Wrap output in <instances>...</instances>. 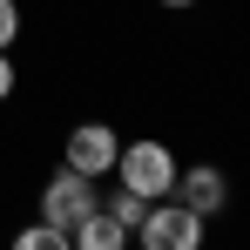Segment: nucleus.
<instances>
[{
    "mask_svg": "<svg viewBox=\"0 0 250 250\" xmlns=\"http://www.w3.org/2000/svg\"><path fill=\"white\" fill-rule=\"evenodd\" d=\"M176 149L169 142H156V135H135V142H122V156H115V183L122 189H135V196H149V203H163L169 189H176Z\"/></svg>",
    "mask_w": 250,
    "mask_h": 250,
    "instance_id": "obj_1",
    "label": "nucleus"
},
{
    "mask_svg": "<svg viewBox=\"0 0 250 250\" xmlns=\"http://www.w3.org/2000/svg\"><path fill=\"white\" fill-rule=\"evenodd\" d=\"M128 244L135 250H203V216L183 209L176 196H163V203H149V216L135 223Z\"/></svg>",
    "mask_w": 250,
    "mask_h": 250,
    "instance_id": "obj_2",
    "label": "nucleus"
},
{
    "mask_svg": "<svg viewBox=\"0 0 250 250\" xmlns=\"http://www.w3.org/2000/svg\"><path fill=\"white\" fill-rule=\"evenodd\" d=\"M115 156H122V135L108 122H75L68 128V142H61V163L88 176V183H102V176H115Z\"/></svg>",
    "mask_w": 250,
    "mask_h": 250,
    "instance_id": "obj_3",
    "label": "nucleus"
},
{
    "mask_svg": "<svg viewBox=\"0 0 250 250\" xmlns=\"http://www.w3.org/2000/svg\"><path fill=\"white\" fill-rule=\"evenodd\" d=\"M88 209H102V189L61 163V169H54V176L41 183V223H54V230H75Z\"/></svg>",
    "mask_w": 250,
    "mask_h": 250,
    "instance_id": "obj_4",
    "label": "nucleus"
},
{
    "mask_svg": "<svg viewBox=\"0 0 250 250\" xmlns=\"http://www.w3.org/2000/svg\"><path fill=\"white\" fill-rule=\"evenodd\" d=\"M169 196H176L183 209H196V216L209 223L216 209L230 203V176H223L216 163H183V169H176V189H169Z\"/></svg>",
    "mask_w": 250,
    "mask_h": 250,
    "instance_id": "obj_5",
    "label": "nucleus"
},
{
    "mask_svg": "<svg viewBox=\"0 0 250 250\" xmlns=\"http://www.w3.org/2000/svg\"><path fill=\"white\" fill-rule=\"evenodd\" d=\"M68 244H75V250H128V230L108 216V209H88L82 223L68 230Z\"/></svg>",
    "mask_w": 250,
    "mask_h": 250,
    "instance_id": "obj_6",
    "label": "nucleus"
},
{
    "mask_svg": "<svg viewBox=\"0 0 250 250\" xmlns=\"http://www.w3.org/2000/svg\"><path fill=\"white\" fill-rule=\"evenodd\" d=\"M102 209H108V216H115V223L128 230V237H135V223L149 216V196H135V189H122V183H115V189L102 196Z\"/></svg>",
    "mask_w": 250,
    "mask_h": 250,
    "instance_id": "obj_7",
    "label": "nucleus"
},
{
    "mask_svg": "<svg viewBox=\"0 0 250 250\" xmlns=\"http://www.w3.org/2000/svg\"><path fill=\"white\" fill-rule=\"evenodd\" d=\"M7 250H75V244H68V230H54V223H27Z\"/></svg>",
    "mask_w": 250,
    "mask_h": 250,
    "instance_id": "obj_8",
    "label": "nucleus"
},
{
    "mask_svg": "<svg viewBox=\"0 0 250 250\" xmlns=\"http://www.w3.org/2000/svg\"><path fill=\"white\" fill-rule=\"evenodd\" d=\"M21 41V0H0V47Z\"/></svg>",
    "mask_w": 250,
    "mask_h": 250,
    "instance_id": "obj_9",
    "label": "nucleus"
},
{
    "mask_svg": "<svg viewBox=\"0 0 250 250\" xmlns=\"http://www.w3.org/2000/svg\"><path fill=\"white\" fill-rule=\"evenodd\" d=\"M14 88H21V68H14V54H7V47H0V102H7V95H14Z\"/></svg>",
    "mask_w": 250,
    "mask_h": 250,
    "instance_id": "obj_10",
    "label": "nucleus"
},
{
    "mask_svg": "<svg viewBox=\"0 0 250 250\" xmlns=\"http://www.w3.org/2000/svg\"><path fill=\"white\" fill-rule=\"evenodd\" d=\"M156 7H169V14H183V7H196V0H156Z\"/></svg>",
    "mask_w": 250,
    "mask_h": 250,
    "instance_id": "obj_11",
    "label": "nucleus"
},
{
    "mask_svg": "<svg viewBox=\"0 0 250 250\" xmlns=\"http://www.w3.org/2000/svg\"><path fill=\"white\" fill-rule=\"evenodd\" d=\"M128 250H135V244H128Z\"/></svg>",
    "mask_w": 250,
    "mask_h": 250,
    "instance_id": "obj_12",
    "label": "nucleus"
}]
</instances>
